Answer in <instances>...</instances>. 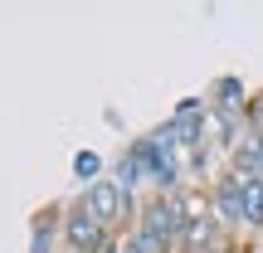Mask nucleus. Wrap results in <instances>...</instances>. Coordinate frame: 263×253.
Wrapping results in <instances>:
<instances>
[{
    "label": "nucleus",
    "instance_id": "nucleus-1",
    "mask_svg": "<svg viewBox=\"0 0 263 253\" xmlns=\"http://www.w3.org/2000/svg\"><path fill=\"white\" fill-rule=\"evenodd\" d=\"M141 229H146L161 248H166L171 239H185V215H180V200H156V205L146 209V224H141Z\"/></svg>",
    "mask_w": 263,
    "mask_h": 253
},
{
    "label": "nucleus",
    "instance_id": "nucleus-2",
    "mask_svg": "<svg viewBox=\"0 0 263 253\" xmlns=\"http://www.w3.org/2000/svg\"><path fill=\"white\" fill-rule=\"evenodd\" d=\"M64 234H68V244H73L78 253H98L103 248V219H98L88 205H78V209H68Z\"/></svg>",
    "mask_w": 263,
    "mask_h": 253
},
{
    "label": "nucleus",
    "instance_id": "nucleus-3",
    "mask_svg": "<svg viewBox=\"0 0 263 253\" xmlns=\"http://www.w3.org/2000/svg\"><path fill=\"white\" fill-rule=\"evenodd\" d=\"M88 209H93L103 224H117V219L127 215V190L117 185V180H93V185H88Z\"/></svg>",
    "mask_w": 263,
    "mask_h": 253
},
{
    "label": "nucleus",
    "instance_id": "nucleus-4",
    "mask_svg": "<svg viewBox=\"0 0 263 253\" xmlns=\"http://www.w3.org/2000/svg\"><path fill=\"white\" fill-rule=\"evenodd\" d=\"M171 137H176V146H195V141H200V103H195V98H185V103L176 107Z\"/></svg>",
    "mask_w": 263,
    "mask_h": 253
},
{
    "label": "nucleus",
    "instance_id": "nucleus-5",
    "mask_svg": "<svg viewBox=\"0 0 263 253\" xmlns=\"http://www.w3.org/2000/svg\"><path fill=\"white\" fill-rule=\"evenodd\" d=\"M215 205H219V215L229 219V224H244V180H219L215 185Z\"/></svg>",
    "mask_w": 263,
    "mask_h": 253
},
{
    "label": "nucleus",
    "instance_id": "nucleus-6",
    "mask_svg": "<svg viewBox=\"0 0 263 253\" xmlns=\"http://www.w3.org/2000/svg\"><path fill=\"white\" fill-rule=\"evenodd\" d=\"M244 219H249V224H258V219H263V180L258 176L244 180Z\"/></svg>",
    "mask_w": 263,
    "mask_h": 253
},
{
    "label": "nucleus",
    "instance_id": "nucleus-7",
    "mask_svg": "<svg viewBox=\"0 0 263 253\" xmlns=\"http://www.w3.org/2000/svg\"><path fill=\"white\" fill-rule=\"evenodd\" d=\"M215 98H219V112L234 117L239 98H244V83H239V78H219V83H215Z\"/></svg>",
    "mask_w": 263,
    "mask_h": 253
},
{
    "label": "nucleus",
    "instance_id": "nucleus-8",
    "mask_svg": "<svg viewBox=\"0 0 263 253\" xmlns=\"http://www.w3.org/2000/svg\"><path fill=\"white\" fill-rule=\"evenodd\" d=\"M73 176H98V156H93V151H78V161H73Z\"/></svg>",
    "mask_w": 263,
    "mask_h": 253
},
{
    "label": "nucleus",
    "instance_id": "nucleus-9",
    "mask_svg": "<svg viewBox=\"0 0 263 253\" xmlns=\"http://www.w3.org/2000/svg\"><path fill=\"white\" fill-rule=\"evenodd\" d=\"M122 253H146V248H141V239H137V234H132V239H127V244H122Z\"/></svg>",
    "mask_w": 263,
    "mask_h": 253
}]
</instances>
